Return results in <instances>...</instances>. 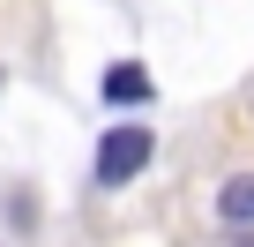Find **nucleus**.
<instances>
[{"label":"nucleus","instance_id":"1","mask_svg":"<svg viewBox=\"0 0 254 247\" xmlns=\"http://www.w3.org/2000/svg\"><path fill=\"white\" fill-rule=\"evenodd\" d=\"M150 128H105V143H97V165H90V180L97 187H127L142 165H150Z\"/></svg>","mask_w":254,"mask_h":247},{"label":"nucleus","instance_id":"2","mask_svg":"<svg viewBox=\"0 0 254 247\" xmlns=\"http://www.w3.org/2000/svg\"><path fill=\"white\" fill-rule=\"evenodd\" d=\"M105 97L112 105H150V68L142 60H112L105 68Z\"/></svg>","mask_w":254,"mask_h":247},{"label":"nucleus","instance_id":"3","mask_svg":"<svg viewBox=\"0 0 254 247\" xmlns=\"http://www.w3.org/2000/svg\"><path fill=\"white\" fill-rule=\"evenodd\" d=\"M217 217H224V225H254V172L224 180V195H217Z\"/></svg>","mask_w":254,"mask_h":247},{"label":"nucleus","instance_id":"4","mask_svg":"<svg viewBox=\"0 0 254 247\" xmlns=\"http://www.w3.org/2000/svg\"><path fill=\"white\" fill-rule=\"evenodd\" d=\"M232 247H254V232H239V240H232Z\"/></svg>","mask_w":254,"mask_h":247}]
</instances>
